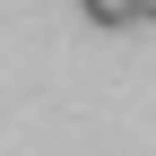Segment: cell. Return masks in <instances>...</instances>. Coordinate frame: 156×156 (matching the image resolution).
Wrapping results in <instances>:
<instances>
[{
  "instance_id": "6da1fadb",
  "label": "cell",
  "mask_w": 156,
  "mask_h": 156,
  "mask_svg": "<svg viewBox=\"0 0 156 156\" xmlns=\"http://www.w3.org/2000/svg\"><path fill=\"white\" fill-rule=\"evenodd\" d=\"M78 9H87L95 26H130V17H139V0H78Z\"/></svg>"
},
{
  "instance_id": "7a4b0ae2",
  "label": "cell",
  "mask_w": 156,
  "mask_h": 156,
  "mask_svg": "<svg viewBox=\"0 0 156 156\" xmlns=\"http://www.w3.org/2000/svg\"><path fill=\"white\" fill-rule=\"evenodd\" d=\"M139 17H156V0H139Z\"/></svg>"
}]
</instances>
